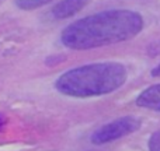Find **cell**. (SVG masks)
Returning a JSON list of instances; mask_svg holds the SVG:
<instances>
[{
    "label": "cell",
    "mask_w": 160,
    "mask_h": 151,
    "mask_svg": "<svg viewBox=\"0 0 160 151\" xmlns=\"http://www.w3.org/2000/svg\"><path fill=\"white\" fill-rule=\"evenodd\" d=\"M142 30L143 18L139 13L114 8L70 22L62 31L61 42L68 49L87 50L129 41Z\"/></svg>",
    "instance_id": "cell-1"
},
{
    "label": "cell",
    "mask_w": 160,
    "mask_h": 151,
    "mask_svg": "<svg viewBox=\"0 0 160 151\" xmlns=\"http://www.w3.org/2000/svg\"><path fill=\"white\" fill-rule=\"evenodd\" d=\"M127 67L117 62H101L79 66L56 78L55 90L72 98H93L111 94L125 84Z\"/></svg>",
    "instance_id": "cell-2"
},
{
    "label": "cell",
    "mask_w": 160,
    "mask_h": 151,
    "mask_svg": "<svg viewBox=\"0 0 160 151\" xmlns=\"http://www.w3.org/2000/svg\"><path fill=\"white\" fill-rule=\"evenodd\" d=\"M141 127V120L135 116H122L110 123L101 126L91 134V141L94 144H105L118 140L128 134H132Z\"/></svg>",
    "instance_id": "cell-3"
},
{
    "label": "cell",
    "mask_w": 160,
    "mask_h": 151,
    "mask_svg": "<svg viewBox=\"0 0 160 151\" xmlns=\"http://www.w3.org/2000/svg\"><path fill=\"white\" fill-rule=\"evenodd\" d=\"M91 0H61L52 8V16L56 20H68L83 10Z\"/></svg>",
    "instance_id": "cell-4"
},
{
    "label": "cell",
    "mask_w": 160,
    "mask_h": 151,
    "mask_svg": "<svg viewBox=\"0 0 160 151\" xmlns=\"http://www.w3.org/2000/svg\"><path fill=\"white\" fill-rule=\"evenodd\" d=\"M136 105L145 109L160 112V84H155L143 90L136 98Z\"/></svg>",
    "instance_id": "cell-5"
},
{
    "label": "cell",
    "mask_w": 160,
    "mask_h": 151,
    "mask_svg": "<svg viewBox=\"0 0 160 151\" xmlns=\"http://www.w3.org/2000/svg\"><path fill=\"white\" fill-rule=\"evenodd\" d=\"M53 0H14L16 6L20 10L24 11H31V10H37L39 7H44V6L52 3Z\"/></svg>",
    "instance_id": "cell-6"
},
{
    "label": "cell",
    "mask_w": 160,
    "mask_h": 151,
    "mask_svg": "<svg viewBox=\"0 0 160 151\" xmlns=\"http://www.w3.org/2000/svg\"><path fill=\"white\" fill-rule=\"evenodd\" d=\"M150 151H160V132H156L149 140Z\"/></svg>",
    "instance_id": "cell-7"
},
{
    "label": "cell",
    "mask_w": 160,
    "mask_h": 151,
    "mask_svg": "<svg viewBox=\"0 0 160 151\" xmlns=\"http://www.w3.org/2000/svg\"><path fill=\"white\" fill-rule=\"evenodd\" d=\"M152 74L155 76V77H159L160 76V64H158V66H156L155 69L152 70Z\"/></svg>",
    "instance_id": "cell-8"
},
{
    "label": "cell",
    "mask_w": 160,
    "mask_h": 151,
    "mask_svg": "<svg viewBox=\"0 0 160 151\" xmlns=\"http://www.w3.org/2000/svg\"><path fill=\"white\" fill-rule=\"evenodd\" d=\"M4 126H6V118L2 115V113H0V130H2Z\"/></svg>",
    "instance_id": "cell-9"
},
{
    "label": "cell",
    "mask_w": 160,
    "mask_h": 151,
    "mask_svg": "<svg viewBox=\"0 0 160 151\" xmlns=\"http://www.w3.org/2000/svg\"><path fill=\"white\" fill-rule=\"evenodd\" d=\"M90 151H98V150H90Z\"/></svg>",
    "instance_id": "cell-10"
},
{
    "label": "cell",
    "mask_w": 160,
    "mask_h": 151,
    "mask_svg": "<svg viewBox=\"0 0 160 151\" xmlns=\"http://www.w3.org/2000/svg\"><path fill=\"white\" fill-rule=\"evenodd\" d=\"M0 2H2V0H0Z\"/></svg>",
    "instance_id": "cell-11"
}]
</instances>
